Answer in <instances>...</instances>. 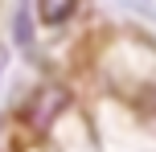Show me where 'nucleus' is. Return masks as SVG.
Here are the masks:
<instances>
[{"label":"nucleus","mask_w":156,"mask_h":152,"mask_svg":"<svg viewBox=\"0 0 156 152\" xmlns=\"http://www.w3.org/2000/svg\"><path fill=\"white\" fill-rule=\"evenodd\" d=\"M74 12H78V0H37L41 25H66Z\"/></svg>","instance_id":"f03ea898"},{"label":"nucleus","mask_w":156,"mask_h":152,"mask_svg":"<svg viewBox=\"0 0 156 152\" xmlns=\"http://www.w3.org/2000/svg\"><path fill=\"white\" fill-rule=\"evenodd\" d=\"M62 111H66V90H62V87H41V90H33V99L25 103L21 119L29 123L33 132H45Z\"/></svg>","instance_id":"f257e3e1"}]
</instances>
